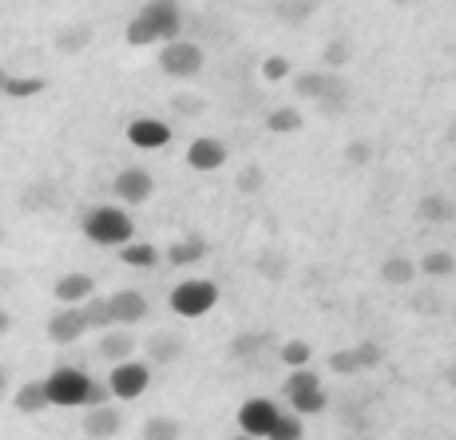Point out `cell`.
<instances>
[{
	"mask_svg": "<svg viewBox=\"0 0 456 440\" xmlns=\"http://www.w3.org/2000/svg\"><path fill=\"white\" fill-rule=\"evenodd\" d=\"M44 397L60 409H100V404H108V385L92 381L84 369L64 365L44 381Z\"/></svg>",
	"mask_w": 456,
	"mask_h": 440,
	"instance_id": "obj_1",
	"label": "cell"
},
{
	"mask_svg": "<svg viewBox=\"0 0 456 440\" xmlns=\"http://www.w3.org/2000/svg\"><path fill=\"white\" fill-rule=\"evenodd\" d=\"M84 234L92 239L95 246H127L135 239V223L127 218V210L119 207H92L84 215Z\"/></svg>",
	"mask_w": 456,
	"mask_h": 440,
	"instance_id": "obj_2",
	"label": "cell"
},
{
	"mask_svg": "<svg viewBox=\"0 0 456 440\" xmlns=\"http://www.w3.org/2000/svg\"><path fill=\"white\" fill-rule=\"evenodd\" d=\"M171 310L179 314V318H203V314L215 310V302H218V286L215 281H207V278H187V281H179V286L171 289Z\"/></svg>",
	"mask_w": 456,
	"mask_h": 440,
	"instance_id": "obj_3",
	"label": "cell"
},
{
	"mask_svg": "<svg viewBox=\"0 0 456 440\" xmlns=\"http://www.w3.org/2000/svg\"><path fill=\"white\" fill-rule=\"evenodd\" d=\"M151 385V369H147V361H119V365H111L108 373V397H119V401H135L143 397V389Z\"/></svg>",
	"mask_w": 456,
	"mask_h": 440,
	"instance_id": "obj_4",
	"label": "cell"
},
{
	"mask_svg": "<svg viewBox=\"0 0 456 440\" xmlns=\"http://www.w3.org/2000/svg\"><path fill=\"white\" fill-rule=\"evenodd\" d=\"M159 68L175 80H191V76L203 72V48L191 40H171L159 52Z\"/></svg>",
	"mask_w": 456,
	"mask_h": 440,
	"instance_id": "obj_5",
	"label": "cell"
},
{
	"mask_svg": "<svg viewBox=\"0 0 456 440\" xmlns=\"http://www.w3.org/2000/svg\"><path fill=\"white\" fill-rule=\"evenodd\" d=\"M135 16L139 20H147V29L155 32V40H163V44L179 40L183 12H179V4H171V0H151V4H143Z\"/></svg>",
	"mask_w": 456,
	"mask_h": 440,
	"instance_id": "obj_6",
	"label": "cell"
},
{
	"mask_svg": "<svg viewBox=\"0 0 456 440\" xmlns=\"http://www.w3.org/2000/svg\"><path fill=\"white\" fill-rule=\"evenodd\" d=\"M274 420H278V404L266 397H254L239 409V428H242V436H250V440H266Z\"/></svg>",
	"mask_w": 456,
	"mask_h": 440,
	"instance_id": "obj_7",
	"label": "cell"
},
{
	"mask_svg": "<svg viewBox=\"0 0 456 440\" xmlns=\"http://www.w3.org/2000/svg\"><path fill=\"white\" fill-rule=\"evenodd\" d=\"M127 143L139 147V151H159V147L171 143V127L163 119H131L127 123Z\"/></svg>",
	"mask_w": 456,
	"mask_h": 440,
	"instance_id": "obj_8",
	"label": "cell"
},
{
	"mask_svg": "<svg viewBox=\"0 0 456 440\" xmlns=\"http://www.w3.org/2000/svg\"><path fill=\"white\" fill-rule=\"evenodd\" d=\"M108 318L111 325H135L147 318V297L139 289H119L108 297Z\"/></svg>",
	"mask_w": 456,
	"mask_h": 440,
	"instance_id": "obj_9",
	"label": "cell"
},
{
	"mask_svg": "<svg viewBox=\"0 0 456 440\" xmlns=\"http://www.w3.org/2000/svg\"><path fill=\"white\" fill-rule=\"evenodd\" d=\"M87 333V322L80 314V306H68V310H56L48 318V338L56 341V346H72V341H80Z\"/></svg>",
	"mask_w": 456,
	"mask_h": 440,
	"instance_id": "obj_10",
	"label": "cell"
},
{
	"mask_svg": "<svg viewBox=\"0 0 456 440\" xmlns=\"http://www.w3.org/2000/svg\"><path fill=\"white\" fill-rule=\"evenodd\" d=\"M187 163L195 167V171H218V167L226 163V143L215 135H199L195 143L187 147Z\"/></svg>",
	"mask_w": 456,
	"mask_h": 440,
	"instance_id": "obj_11",
	"label": "cell"
},
{
	"mask_svg": "<svg viewBox=\"0 0 456 440\" xmlns=\"http://www.w3.org/2000/svg\"><path fill=\"white\" fill-rule=\"evenodd\" d=\"M155 191V179L143 171V167H127V171L116 175V199L124 202H147Z\"/></svg>",
	"mask_w": 456,
	"mask_h": 440,
	"instance_id": "obj_12",
	"label": "cell"
},
{
	"mask_svg": "<svg viewBox=\"0 0 456 440\" xmlns=\"http://www.w3.org/2000/svg\"><path fill=\"white\" fill-rule=\"evenodd\" d=\"M124 428V417H119V409L116 404H100V409H87V417H84V433L92 436V440H111Z\"/></svg>",
	"mask_w": 456,
	"mask_h": 440,
	"instance_id": "obj_13",
	"label": "cell"
},
{
	"mask_svg": "<svg viewBox=\"0 0 456 440\" xmlns=\"http://www.w3.org/2000/svg\"><path fill=\"white\" fill-rule=\"evenodd\" d=\"M210 254V246L203 234H187V239H175L171 246H167V262L171 266H195V262H203Z\"/></svg>",
	"mask_w": 456,
	"mask_h": 440,
	"instance_id": "obj_14",
	"label": "cell"
},
{
	"mask_svg": "<svg viewBox=\"0 0 456 440\" xmlns=\"http://www.w3.org/2000/svg\"><path fill=\"white\" fill-rule=\"evenodd\" d=\"M87 297H95V281L87 274H64L56 281V302H64V310L76 302H87Z\"/></svg>",
	"mask_w": 456,
	"mask_h": 440,
	"instance_id": "obj_15",
	"label": "cell"
},
{
	"mask_svg": "<svg viewBox=\"0 0 456 440\" xmlns=\"http://www.w3.org/2000/svg\"><path fill=\"white\" fill-rule=\"evenodd\" d=\"M131 354H135V338L131 333H103L100 338V357L108 361H131Z\"/></svg>",
	"mask_w": 456,
	"mask_h": 440,
	"instance_id": "obj_16",
	"label": "cell"
},
{
	"mask_svg": "<svg viewBox=\"0 0 456 440\" xmlns=\"http://www.w3.org/2000/svg\"><path fill=\"white\" fill-rule=\"evenodd\" d=\"M452 215H456V207L444 195H425L417 202V218H420V223H449Z\"/></svg>",
	"mask_w": 456,
	"mask_h": 440,
	"instance_id": "obj_17",
	"label": "cell"
},
{
	"mask_svg": "<svg viewBox=\"0 0 456 440\" xmlns=\"http://www.w3.org/2000/svg\"><path fill=\"white\" fill-rule=\"evenodd\" d=\"M119 258L135 270H151L155 262H159V250H155L151 242H127V246H119Z\"/></svg>",
	"mask_w": 456,
	"mask_h": 440,
	"instance_id": "obj_18",
	"label": "cell"
},
{
	"mask_svg": "<svg viewBox=\"0 0 456 440\" xmlns=\"http://www.w3.org/2000/svg\"><path fill=\"white\" fill-rule=\"evenodd\" d=\"M381 278L389 281V286H409V281L417 278V266L409 258H401V254H393V258L381 262Z\"/></svg>",
	"mask_w": 456,
	"mask_h": 440,
	"instance_id": "obj_19",
	"label": "cell"
},
{
	"mask_svg": "<svg viewBox=\"0 0 456 440\" xmlns=\"http://www.w3.org/2000/svg\"><path fill=\"white\" fill-rule=\"evenodd\" d=\"M183 354V341L175 338V333H155L151 341H147V357L155 361V365H163V361H175Z\"/></svg>",
	"mask_w": 456,
	"mask_h": 440,
	"instance_id": "obj_20",
	"label": "cell"
},
{
	"mask_svg": "<svg viewBox=\"0 0 456 440\" xmlns=\"http://www.w3.org/2000/svg\"><path fill=\"white\" fill-rule=\"evenodd\" d=\"M87 44H92V29H87V24H68V29H60V37H56V48L64 52V56L84 52Z\"/></svg>",
	"mask_w": 456,
	"mask_h": 440,
	"instance_id": "obj_21",
	"label": "cell"
},
{
	"mask_svg": "<svg viewBox=\"0 0 456 440\" xmlns=\"http://www.w3.org/2000/svg\"><path fill=\"white\" fill-rule=\"evenodd\" d=\"M266 131H274V135H294V131H302V111L294 108H274L266 116Z\"/></svg>",
	"mask_w": 456,
	"mask_h": 440,
	"instance_id": "obj_22",
	"label": "cell"
},
{
	"mask_svg": "<svg viewBox=\"0 0 456 440\" xmlns=\"http://www.w3.org/2000/svg\"><path fill=\"white\" fill-rule=\"evenodd\" d=\"M420 274H428V278H444V274H452L456 270V258L449 250H428L425 258H420Z\"/></svg>",
	"mask_w": 456,
	"mask_h": 440,
	"instance_id": "obj_23",
	"label": "cell"
},
{
	"mask_svg": "<svg viewBox=\"0 0 456 440\" xmlns=\"http://www.w3.org/2000/svg\"><path fill=\"white\" fill-rule=\"evenodd\" d=\"M12 404L20 412H40L44 404H48V397H44V381H28V385H20V393L12 397Z\"/></svg>",
	"mask_w": 456,
	"mask_h": 440,
	"instance_id": "obj_24",
	"label": "cell"
},
{
	"mask_svg": "<svg viewBox=\"0 0 456 440\" xmlns=\"http://www.w3.org/2000/svg\"><path fill=\"white\" fill-rule=\"evenodd\" d=\"M290 404H294V417L302 420V417H318V412H326V393L322 389H314V393H297V397H290Z\"/></svg>",
	"mask_w": 456,
	"mask_h": 440,
	"instance_id": "obj_25",
	"label": "cell"
},
{
	"mask_svg": "<svg viewBox=\"0 0 456 440\" xmlns=\"http://www.w3.org/2000/svg\"><path fill=\"white\" fill-rule=\"evenodd\" d=\"M87 330H111V318H108V297H87L80 306Z\"/></svg>",
	"mask_w": 456,
	"mask_h": 440,
	"instance_id": "obj_26",
	"label": "cell"
},
{
	"mask_svg": "<svg viewBox=\"0 0 456 440\" xmlns=\"http://www.w3.org/2000/svg\"><path fill=\"white\" fill-rule=\"evenodd\" d=\"M326 84H330V76H322V72H302L294 80V92L302 95V100H322L326 95Z\"/></svg>",
	"mask_w": 456,
	"mask_h": 440,
	"instance_id": "obj_27",
	"label": "cell"
},
{
	"mask_svg": "<svg viewBox=\"0 0 456 440\" xmlns=\"http://www.w3.org/2000/svg\"><path fill=\"white\" fill-rule=\"evenodd\" d=\"M179 436H183V428L171 417H151L143 425V440H179Z\"/></svg>",
	"mask_w": 456,
	"mask_h": 440,
	"instance_id": "obj_28",
	"label": "cell"
},
{
	"mask_svg": "<svg viewBox=\"0 0 456 440\" xmlns=\"http://www.w3.org/2000/svg\"><path fill=\"white\" fill-rule=\"evenodd\" d=\"M322 389L318 373H310V369H294L290 377H286V397H297V393H314Z\"/></svg>",
	"mask_w": 456,
	"mask_h": 440,
	"instance_id": "obj_29",
	"label": "cell"
},
{
	"mask_svg": "<svg viewBox=\"0 0 456 440\" xmlns=\"http://www.w3.org/2000/svg\"><path fill=\"white\" fill-rule=\"evenodd\" d=\"M310 357H314L310 341H286V346H282V365H290V373H294V369L310 365Z\"/></svg>",
	"mask_w": 456,
	"mask_h": 440,
	"instance_id": "obj_30",
	"label": "cell"
},
{
	"mask_svg": "<svg viewBox=\"0 0 456 440\" xmlns=\"http://www.w3.org/2000/svg\"><path fill=\"white\" fill-rule=\"evenodd\" d=\"M302 420L297 417H286V412H278V420H274V428H270V436L266 440H302Z\"/></svg>",
	"mask_w": 456,
	"mask_h": 440,
	"instance_id": "obj_31",
	"label": "cell"
},
{
	"mask_svg": "<svg viewBox=\"0 0 456 440\" xmlns=\"http://www.w3.org/2000/svg\"><path fill=\"white\" fill-rule=\"evenodd\" d=\"M4 92H8V95H12V100H28V95H37V92H44V80H40V76H24V80H12V76H8Z\"/></svg>",
	"mask_w": 456,
	"mask_h": 440,
	"instance_id": "obj_32",
	"label": "cell"
},
{
	"mask_svg": "<svg viewBox=\"0 0 456 440\" xmlns=\"http://www.w3.org/2000/svg\"><path fill=\"white\" fill-rule=\"evenodd\" d=\"M290 76V60L286 56H266L262 60V80L266 84H278V80H286Z\"/></svg>",
	"mask_w": 456,
	"mask_h": 440,
	"instance_id": "obj_33",
	"label": "cell"
},
{
	"mask_svg": "<svg viewBox=\"0 0 456 440\" xmlns=\"http://www.w3.org/2000/svg\"><path fill=\"white\" fill-rule=\"evenodd\" d=\"M127 44H131V48H147V44H159V40H155V32L147 29V20L131 16V24H127Z\"/></svg>",
	"mask_w": 456,
	"mask_h": 440,
	"instance_id": "obj_34",
	"label": "cell"
},
{
	"mask_svg": "<svg viewBox=\"0 0 456 440\" xmlns=\"http://www.w3.org/2000/svg\"><path fill=\"white\" fill-rule=\"evenodd\" d=\"M354 357H357V369H373V365H381L385 349L373 346V341H362V346H354Z\"/></svg>",
	"mask_w": 456,
	"mask_h": 440,
	"instance_id": "obj_35",
	"label": "cell"
},
{
	"mask_svg": "<svg viewBox=\"0 0 456 440\" xmlns=\"http://www.w3.org/2000/svg\"><path fill=\"white\" fill-rule=\"evenodd\" d=\"M330 369H333V373H341V377H354L357 373L354 349H338V354H330Z\"/></svg>",
	"mask_w": 456,
	"mask_h": 440,
	"instance_id": "obj_36",
	"label": "cell"
},
{
	"mask_svg": "<svg viewBox=\"0 0 456 440\" xmlns=\"http://www.w3.org/2000/svg\"><path fill=\"white\" fill-rule=\"evenodd\" d=\"M262 183H266L262 167H247V171L239 175V191H242V195H254V191H262Z\"/></svg>",
	"mask_w": 456,
	"mask_h": 440,
	"instance_id": "obj_37",
	"label": "cell"
},
{
	"mask_svg": "<svg viewBox=\"0 0 456 440\" xmlns=\"http://www.w3.org/2000/svg\"><path fill=\"white\" fill-rule=\"evenodd\" d=\"M274 12L282 16V20H290V24H294V20H305V16L314 12V4H310V0H297V4H278Z\"/></svg>",
	"mask_w": 456,
	"mask_h": 440,
	"instance_id": "obj_38",
	"label": "cell"
},
{
	"mask_svg": "<svg viewBox=\"0 0 456 440\" xmlns=\"http://www.w3.org/2000/svg\"><path fill=\"white\" fill-rule=\"evenodd\" d=\"M346 159H349V163H354V167H365V163H370V159H373V147H370V143H365V139H354V143H349V147H346Z\"/></svg>",
	"mask_w": 456,
	"mask_h": 440,
	"instance_id": "obj_39",
	"label": "cell"
},
{
	"mask_svg": "<svg viewBox=\"0 0 456 440\" xmlns=\"http://www.w3.org/2000/svg\"><path fill=\"white\" fill-rule=\"evenodd\" d=\"M203 95H175L171 100V108L175 111H183V116H199V111H203Z\"/></svg>",
	"mask_w": 456,
	"mask_h": 440,
	"instance_id": "obj_40",
	"label": "cell"
},
{
	"mask_svg": "<svg viewBox=\"0 0 456 440\" xmlns=\"http://www.w3.org/2000/svg\"><path fill=\"white\" fill-rule=\"evenodd\" d=\"M318 103H326L330 116H333V108H346V87H341L338 80H330V84H326V95H322Z\"/></svg>",
	"mask_w": 456,
	"mask_h": 440,
	"instance_id": "obj_41",
	"label": "cell"
},
{
	"mask_svg": "<svg viewBox=\"0 0 456 440\" xmlns=\"http://www.w3.org/2000/svg\"><path fill=\"white\" fill-rule=\"evenodd\" d=\"M346 60H349V44H346V40L326 44V64H330V68H341Z\"/></svg>",
	"mask_w": 456,
	"mask_h": 440,
	"instance_id": "obj_42",
	"label": "cell"
},
{
	"mask_svg": "<svg viewBox=\"0 0 456 440\" xmlns=\"http://www.w3.org/2000/svg\"><path fill=\"white\" fill-rule=\"evenodd\" d=\"M262 341H266V338H239V341H234V346H231V354H234V357H242V354H254V349H258Z\"/></svg>",
	"mask_w": 456,
	"mask_h": 440,
	"instance_id": "obj_43",
	"label": "cell"
},
{
	"mask_svg": "<svg viewBox=\"0 0 456 440\" xmlns=\"http://www.w3.org/2000/svg\"><path fill=\"white\" fill-rule=\"evenodd\" d=\"M8 330H12V318H8V310H0V338H4Z\"/></svg>",
	"mask_w": 456,
	"mask_h": 440,
	"instance_id": "obj_44",
	"label": "cell"
},
{
	"mask_svg": "<svg viewBox=\"0 0 456 440\" xmlns=\"http://www.w3.org/2000/svg\"><path fill=\"white\" fill-rule=\"evenodd\" d=\"M4 84H8V72H4V68H0V92H4Z\"/></svg>",
	"mask_w": 456,
	"mask_h": 440,
	"instance_id": "obj_45",
	"label": "cell"
},
{
	"mask_svg": "<svg viewBox=\"0 0 456 440\" xmlns=\"http://www.w3.org/2000/svg\"><path fill=\"white\" fill-rule=\"evenodd\" d=\"M449 139H452V143H456V123H452V127H449Z\"/></svg>",
	"mask_w": 456,
	"mask_h": 440,
	"instance_id": "obj_46",
	"label": "cell"
},
{
	"mask_svg": "<svg viewBox=\"0 0 456 440\" xmlns=\"http://www.w3.org/2000/svg\"><path fill=\"white\" fill-rule=\"evenodd\" d=\"M0 389H4V373H0Z\"/></svg>",
	"mask_w": 456,
	"mask_h": 440,
	"instance_id": "obj_47",
	"label": "cell"
},
{
	"mask_svg": "<svg viewBox=\"0 0 456 440\" xmlns=\"http://www.w3.org/2000/svg\"><path fill=\"white\" fill-rule=\"evenodd\" d=\"M234 440H250V436H234Z\"/></svg>",
	"mask_w": 456,
	"mask_h": 440,
	"instance_id": "obj_48",
	"label": "cell"
},
{
	"mask_svg": "<svg viewBox=\"0 0 456 440\" xmlns=\"http://www.w3.org/2000/svg\"><path fill=\"white\" fill-rule=\"evenodd\" d=\"M0 239H4V231H0Z\"/></svg>",
	"mask_w": 456,
	"mask_h": 440,
	"instance_id": "obj_49",
	"label": "cell"
}]
</instances>
